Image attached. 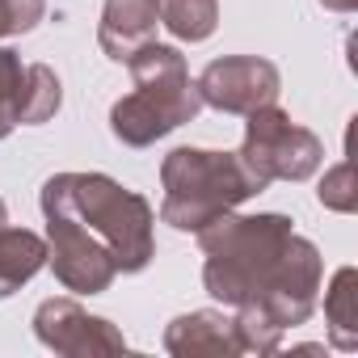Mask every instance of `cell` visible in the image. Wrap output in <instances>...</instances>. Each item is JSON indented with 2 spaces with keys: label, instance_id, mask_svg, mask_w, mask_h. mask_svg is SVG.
I'll return each mask as SVG.
<instances>
[{
  "label": "cell",
  "instance_id": "10",
  "mask_svg": "<svg viewBox=\"0 0 358 358\" xmlns=\"http://www.w3.org/2000/svg\"><path fill=\"white\" fill-rule=\"evenodd\" d=\"M156 26H160V5L156 0H106L97 43L106 51V59L127 64L143 43L156 38Z\"/></svg>",
  "mask_w": 358,
  "mask_h": 358
},
{
  "label": "cell",
  "instance_id": "18",
  "mask_svg": "<svg viewBox=\"0 0 358 358\" xmlns=\"http://www.w3.org/2000/svg\"><path fill=\"white\" fill-rule=\"evenodd\" d=\"M324 9H333V13H354L358 9V0H320Z\"/></svg>",
  "mask_w": 358,
  "mask_h": 358
},
{
  "label": "cell",
  "instance_id": "4",
  "mask_svg": "<svg viewBox=\"0 0 358 358\" xmlns=\"http://www.w3.org/2000/svg\"><path fill=\"white\" fill-rule=\"evenodd\" d=\"M160 220L177 232H203L220 215L262 194L236 152L211 148H173L160 160Z\"/></svg>",
  "mask_w": 358,
  "mask_h": 358
},
{
  "label": "cell",
  "instance_id": "16",
  "mask_svg": "<svg viewBox=\"0 0 358 358\" xmlns=\"http://www.w3.org/2000/svg\"><path fill=\"white\" fill-rule=\"evenodd\" d=\"M316 199H320V207H329L337 215H354L358 211V186H354V164L350 160H337L333 169H324Z\"/></svg>",
  "mask_w": 358,
  "mask_h": 358
},
{
  "label": "cell",
  "instance_id": "14",
  "mask_svg": "<svg viewBox=\"0 0 358 358\" xmlns=\"http://www.w3.org/2000/svg\"><path fill=\"white\" fill-rule=\"evenodd\" d=\"M64 106V85L47 64H26V85H22V110L17 122L22 127H38L47 118H55Z\"/></svg>",
  "mask_w": 358,
  "mask_h": 358
},
{
  "label": "cell",
  "instance_id": "9",
  "mask_svg": "<svg viewBox=\"0 0 358 358\" xmlns=\"http://www.w3.org/2000/svg\"><path fill=\"white\" fill-rule=\"evenodd\" d=\"M164 350L177 354V358H236L241 341H236L232 316H224L215 308H199V312L169 320Z\"/></svg>",
  "mask_w": 358,
  "mask_h": 358
},
{
  "label": "cell",
  "instance_id": "5",
  "mask_svg": "<svg viewBox=\"0 0 358 358\" xmlns=\"http://www.w3.org/2000/svg\"><path fill=\"white\" fill-rule=\"evenodd\" d=\"M245 143H241V164L253 177V186L266 190L270 182H308L324 160V143L299 127L287 110L262 106L253 114H245Z\"/></svg>",
  "mask_w": 358,
  "mask_h": 358
},
{
  "label": "cell",
  "instance_id": "12",
  "mask_svg": "<svg viewBox=\"0 0 358 358\" xmlns=\"http://www.w3.org/2000/svg\"><path fill=\"white\" fill-rule=\"evenodd\" d=\"M358 270L341 266L324 291V320H329V341L333 350H358Z\"/></svg>",
  "mask_w": 358,
  "mask_h": 358
},
{
  "label": "cell",
  "instance_id": "17",
  "mask_svg": "<svg viewBox=\"0 0 358 358\" xmlns=\"http://www.w3.org/2000/svg\"><path fill=\"white\" fill-rule=\"evenodd\" d=\"M47 13V0H0V38L30 34Z\"/></svg>",
  "mask_w": 358,
  "mask_h": 358
},
{
  "label": "cell",
  "instance_id": "11",
  "mask_svg": "<svg viewBox=\"0 0 358 358\" xmlns=\"http://www.w3.org/2000/svg\"><path fill=\"white\" fill-rule=\"evenodd\" d=\"M47 266V241L30 228H0V299L22 291Z\"/></svg>",
  "mask_w": 358,
  "mask_h": 358
},
{
  "label": "cell",
  "instance_id": "6",
  "mask_svg": "<svg viewBox=\"0 0 358 358\" xmlns=\"http://www.w3.org/2000/svg\"><path fill=\"white\" fill-rule=\"evenodd\" d=\"M194 85H199L203 106H211L220 114H253L262 106H274L278 93H282L278 68L270 59H262V55H224V59H211Z\"/></svg>",
  "mask_w": 358,
  "mask_h": 358
},
{
  "label": "cell",
  "instance_id": "2",
  "mask_svg": "<svg viewBox=\"0 0 358 358\" xmlns=\"http://www.w3.org/2000/svg\"><path fill=\"white\" fill-rule=\"evenodd\" d=\"M43 215L72 220L80 232L101 241L118 274H139L156 253V211L143 194L118 186L106 173H55L38 194Z\"/></svg>",
  "mask_w": 358,
  "mask_h": 358
},
{
  "label": "cell",
  "instance_id": "8",
  "mask_svg": "<svg viewBox=\"0 0 358 358\" xmlns=\"http://www.w3.org/2000/svg\"><path fill=\"white\" fill-rule=\"evenodd\" d=\"M47 266L76 295H101L118 278V266L101 241L80 232L72 220L47 215Z\"/></svg>",
  "mask_w": 358,
  "mask_h": 358
},
{
  "label": "cell",
  "instance_id": "15",
  "mask_svg": "<svg viewBox=\"0 0 358 358\" xmlns=\"http://www.w3.org/2000/svg\"><path fill=\"white\" fill-rule=\"evenodd\" d=\"M22 85H26V64L17 51L0 47V139H5L17 122V110H22Z\"/></svg>",
  "mask_w": 358,
  "mask_h": 358
},
{
  "label": "cell",
  "instance_id": "1",
  "mask_svg": "<svg viewBox=\"0 0 358 358\" xmlns=\"http://www.w3.org/2000/svg\"><path fill=\"white\" fill-rule=\"evenodd\" d=\"M194 236L207 257L203 287L224 308H257L282 333L316 312L324 257L308 236L291 228L287 215L228 211Z\"/></svg>",
  "mask_w": 358,
  "mask_h": 358
},
{
  "label": "cell",
  "instance_id": "19",
  "mask_svg": "<svg viewBox=\"0 0 358 358\" xmlns=\"http://www.w3.org/2000/svg\"><path fill=\"white\" fill-rule=\"evenodd\" d=\"M9 224V211H5V199H0V228H5Z\"/></svg>",
  "mask_w": 358,
  "mask_h": 358
},
{
  "label": "cell",
  "instance_id": "13",
  "mask_svg": "<svg viewBox=\"0 0 358 358\" xmlns=\"http://www.w3.org/2000/svg\"><path fill=\"white\" fill-rule=\"evenodd\" d=\"M156 5L160 26L182 43H203L220 26V0H156Z\"/></svg>",
  "mask_w": 358,
  "mask_h": 358
},
{
  "label": "cell",
  "instance_id": "7",
  "mask_svg": "<svg viewBox=\"0 0 358 358\" xmlns=\"http://www.w3.org/2000/svg\"><path fill=\"white\" fill-rule=\"evenodd\" d=\"M34 337L64 358H97L127 350L122 329L106 316H89L76 299H43L34 312Z\"/></svg>",
  "mask_w": 358,
  "mask_h": 358
},
{
  "label": "cell",
  "instance_id": "3",
  "mask_svg": "<svg viewBox=\"0 0 358 358\" xmlns=\"http://www.w3.org/2000/svg\"><path fill=\"white\" fill-rule=\"evenodd\" d=\"M127 68H131L135 89L127 97H118L110 110V131L118 143L148 148V143L164 139L169 131H177L182 122L199 118L203 97H199V85L190 80L186 55L177 47L152 38L127 59Z\"/></svg>",
  "mask_w": 358,
  "mask_h": 358
}]
</instances>
